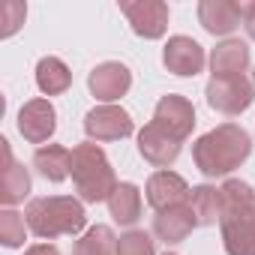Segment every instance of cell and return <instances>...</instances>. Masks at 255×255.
I'll return each instance as SVG.
<instances>
[{"mask_svg": "<svg viewBox=\"0 0 255 255\" xmlns=\"http://www.w3.org/2000/svg\"><path fill=\"white\" fill-rule=\"evenodd\" d=\"M219 231L225 255H255V189L240 177H228L219 186Z\"/></svg>", "mask_w": 255, "mask_h": 255, "instance_id": "cell-1", "label": "cell"}, {"mask_svg": "<svg viewBox=\"0 0 255 255\" xmlns=\"http://www.w3.org/2000/svg\"><path fill=\"white\" fill-rule=\"evenodd\" d=\"M249 153H252V138L237 123H222L192 144V162L204 177L231 174L249 159Z\"/></svg>", "mask_w": 255, "mask_h": 255, "instance_id": "cell-2", "label": "cell"}, {"mask_svg": "<svg viewBox=\"0 0 255 255\" xmlns=\"http://www.w3.org/2000/svg\"><path fill=\"white\" fill-rule=\"evenodd\" d=\"M24 219L30 234H36L39 240H54L63 234H78L87 225V213L81 198L72 195H42V198H30L24 207Z\"/></svg>", "mask_w": 255, "mask_h": 255, "instance_id": "cell-3", "label": "cell"}, {"mask_svg": "<svg viewBox=\"0 0 255 255\" xmlns=\"http://www.w3.org/2000/svg\"><path fill=\"white\" fill-rule=\"evenodd\" d=\"M69 174H72V183H75V192L84 204H99V201H108L111 192L117 189V177H114V168L105 156V150L93 141H84V144H75L72 147V165H69Z\"/></svg>", "mask_w": 255, "mask_h": 255, "instance_id": "cell-4", "label": "cell"}, {"mask_svg": "<svg viewBox=\"0 0 255 255\" xmlns=\"http://www.w3.org/2000/svg\"><path fill=\"white\" fill-rule=\"evenodd\" d=\"M204 96H207V105L225 117H240L252 99H255V84L246 78V75H237V78H210L207 87H204Z\"/></svg>", "mask_w": 255, "mask_h": 255, "instance_id": "cell-5", "label": "cell"}, {"mask_svg": "<svg viewBox=\"0 0 255 255\" xmlns=\"http://www.w3.org/2000/svg\"><path fill=\"white\" fill-rule=\"evenodd\" d=\"M120 12L141 39H162L168 30V3L162 0H120Z\"/></svg>", "mask_w": 255, "mask_h": 255, "instance_id": "cell-6", "label": "cell"}, {"mask_svg": "<svg viewBox=\"0 0 255 255\" xmlns=\"http://www.w3.org/2000/svg\"><path fill=\"white\" fill-rule=\"evenodd\" d=\"M84 132L90 141H120L135 132V123L120 105H96L84 117Z\"/></svg>", "mask_w": 255, "mask_h": 255, "instance_id": "cell-7", "label": "cell"}, {"mask_svg": "<svg viewBox=\"0 0 255 255\" xmlns=\"http://www.w3.org/2000/svg\"><path fill=\"white\" fill-rule=\"evenodd\" d=\"M87 87H90V93L102 105H111L114 99L129 93L132 72H129V66H123L120 60H105L99 66H93V72L87 75Z\"/></svg>", "mask_w": 255, "mask_h": 255, "instance_id": "cell-8", "label": "cell"}, {"mask_svg": "<svg viewBox=\"0 0 255 255\" xmlns=\"http://www.w3.org/2000/svg\"><path fill=\"white\" fill-rule=\"evenodd\" d=\"M153 123L162 126L165 132H171L174 138L186 141V138L192 135V129H195V108H192V102H189L186 96L168 93V96H162V99L156 102V108H153Z\"/></svg>", "mask_w": 255, "mask_h": 255, "instance_id": "cell-9", "label": "cell"}, {"mask_svg": "<svg viewBox=\"0 0 255 255\" xmlns=\"http://www.w3.org/2000/svg\"><path fill=\"white\" fill-rule=\"evenodd\" d=\"M57 129V111L48 99H30L21 105L18 111V132L24 135V141L30 144H42L54 135Z\"/></svg>", "mask_w": 255, "mask_h": 255, "instance_id": "cell-10", "label": "cell"}, {"mask_svg": "<svg viewBox=\"0 0 255 255\" xmlns=\"http://www.w3.org/2000/svg\"><path fill=\"white\" fill-rule=\"evenodd\" d=\"M144 192H147V204L156 213L171 210V207H180V204H189V195H192L189 183L180 174L168 171V168L153 171L150 180H147V186H144Z\"/></svg>", "mask_w": 255, "mask_h": 255, "instance_id": "cell-11", "label": "cell"}, {"mask_svg": "<svg viewBox=\"0 0 255 255\" xmlns=\"http://www.w3.org/2000/svg\"><path fill=\"white\" fill-rule=\"evenodd\" d=\"M162 63H165L168 72H174V75H180V78H195V75L204 69L207 54H204V48H201L192 36H180V33H177V36H171V39L165 42Z\"/></svg>", "mask_w": 255, "mask_h": 255, "instance_id": "cell-12", "label": "cell"}, {"mask_svg": "<svg viewBox=\"0 0 255 255\" xmlns=\"http://www.w3.org/2000/svg\"><path fill=\"white\" fill-rule=\"evenodd\" d=\"M183 141L174 138L171 132H165L162 126H156L153 120L138 132V153L144 156V162H150L153 168H168L177 156H180Z\"/></svg>", "mask_w": 255, "mask_h": 255, "instance_id": "cell-13", "label": "cell"}, {"mask_svg": "<svg viewBox=\"0 0 255 255\" xmlns=\"http://www.w3.org/2000/svg\"><path fill=\"white\" fill-rule=\"evenodd\" d=\"M198 21L207 33L228 36L243 24V3H234V0H201Z\"/></svg>", "mask_w": 255, "mask_h": 255, "instance_id": "cell-14", "label": "cell"}, {"mask_svg": "<svg viewBox=\"0 0 255 255\" xmlns=\"http://www.w3.org/2000/svg\"><path fill=\"white\" fill-rule=\"evenodd\" d=\"M0 147H3V174H0V198H3L6 207L12 204H21L27 195H30V174L21 162H15L12 156V147L9 141L3 138L0 141Z\"/></svg>", "mask_w": 255, "mask_h": 255, "instance_id": "cell-15", "label": "cell"}, {"mask_svg": "<svg viewBox=\"0 0 255 255\" xmlns=\"http://www.w3.org/2000/svg\"><path fill=\"white\" fill-rule=\"evenodd\" d=\"M249 69V45L243 39H225L210 51V78H237Z\"/></svg>", "mask_w": 255, "mask_h": 255, "instance_id": "cell-16", "label": "cell"}, {"mask_svg": "<svg viewBox=\"0 0 255 255\" xmlns=\"http://www.w3.org/2000/svg\"><path fill=\"white\" fill-rule=\"evenodd\" d=\"M192 228H198V219L189 204H180V207H171V210H162L153 216V234L168 246L183 243L192 234Z\"/></svg>", "mask_w": 255, "mask_h": 255, "instance_id": "cell-17", "label": "cell"}, {"mask_svg": "<svg viewBox=\"0 0 255 255\" xmlns=\"http://www.w3.org/2000/svg\"><path fill=\"white\" fill-rule=\"evenodd\" d=\"M69 165H72V150H66L63 144H45L36 147L33 153V168L48 183H63L69 177Z\"/></svg>", "mask_w": 255, "mask_h": 255, "instance_id": "cell-18", "label": "cell"}, {"mask_svg": "<svg viewBox=\"0 0 255 255\" xmlns=\"http://www.w3.org/2000/svg\"><path fill=\"white\" fill-rule=\"evenodd\" d=\"M108 213L117 225H135L141 219V189L135 183H117L108 198Z\"/></svg>", "mask_w": 255, "mask_h": 255, "instance_id": "cell-19", "label": "cell"}, {"mask_svg": "<svg viewBox=\"0 0 255 255\" xmlns=\"http://www.w3.org/2000/svg\"><path fill=\"white\" fill-rule=\"evenodd\" d=\"M72 84V72L60 57H42L36 63V87L45 96H60Z\"/></svg>", "mask_w": 255, "mask_h": 255, "instance_id": "cell-20", "label": "cell"}, {"mask_svg": "<svg viewBox=\"0 0 255 255\" xmlns=\"http://www.w3.org/2000/svg\"><path fill=\"white\" fill-rule=\"evenodd\" d=\"M72 255H117V234L111 225H93L75 240Z\"/></svg>", "mask_w": 255, "mask_h": 255, "instance_id": "cell-21", "label": "cell"}, {"mask_svg": "<svg viewBox=\"0 0 255 255\" xmlns=\"http://www.w3.org/2000/svg\"><path fill=\"white\" fill-rule=\"evenodd\" d=\"M189 207H192L198 225H216V222H219V210H222V195H219V189L210 186V183L192 186Z\"/></svg>", "mask_w": 255, "mask_h": 255, "instance_id": "cell-22", "label": "cell"}, {"mask_svg": "<svg viewBox=\"0 0 255 255\" xmlns=\"http://www.w3.org/2000/svg\"><path fill=\"white\" fill-rule=\"evenodd\" d=\"M27 219L21 213H15L12 207H6L3 213H0V243H3L6 249H18L24 246V237H27Z\"/></svg>", "mask_w": 255, "mask_h": 255, "instance_id": "cell-23", "label": "cell"}, {"mask_svg": "<svg viewBox=\"0 0 255 255\" xmlns=\"http://www.w3.org/2000/svg\"><path fill=\"white\" fill-rule=\"evenodd\" d=\"M117 255H156V243L147 231L141 228H132V231H126L120 234L117 240Z\"/></svg>", "mask_w": 255, "mask_h": 255, "instance_id": "cell-24", "label": "cell"}, {"mask_svg": "<svg viewBox=\"0 0 255 255\" xmlns=\"http://www.w3.org/2000/svg\"><path fill=\"white\" fill-rule=\"evenodd\" d=\"M6 12H9V21H6V30H3V36H12V33L18 30V24H21L18 18H24V12H27V9H24L21 3H9V6H6Z\"/></svg>", "mask_w": 255, "mask_h": 255, "instance_id": "cell-25", "label": "cell"}, {"mask_svg": "<svg viewBox=\"0 0 255 255\" xmlns=\"http://www.w3.org/2000/svg\"><path fill=\"white\" fill-rule=\"evenodd\" d=\"M243 27L249 33V39L255 42V0L252 3H243Z\"/></svg>", "mask_w": 255, "mask_h": 255, "instance_id": "cell-26", "label": "cell"}, {"mask_svg": "<svg viewBox=\"0 0 255 255\" xmlns=\"http://www.w3.org/2000/svg\"><path fill=\"white\" fill-rule=\"evenodd\" d=\"M24 255H60V249L54 243H33V246H27Z\"/></svg>", "mask_w": 255, "mask_h": 255, "instance_id": "cell-27", "label": "cell"}, {"mask_svg": "<svg viewBox=\"0 0 255 255\" xmlns=\"http://www.w3.org/2000/svg\"><path fill=\"white\" fill-rule=\"evenodd\" d=\"M165 255H177V252H165Z\"/></svg>", "mask_w": 255, "mask_h": 255, "instance_id": "cell-28", "label": "cell"}, {"mask_svg": "<svg viewBox=\"0 0 255 255\" xmlns=\"http://www.w3.org/2000/svg\"><path fill=\"white\" fill-rule=\"evenodd\" d=\"M252 84H255V72H252Z\"/></svg>", "mask_w": 255, "mask_h": 255, "instance_id": "cell-29", "label": "cell"}]
</instances>
